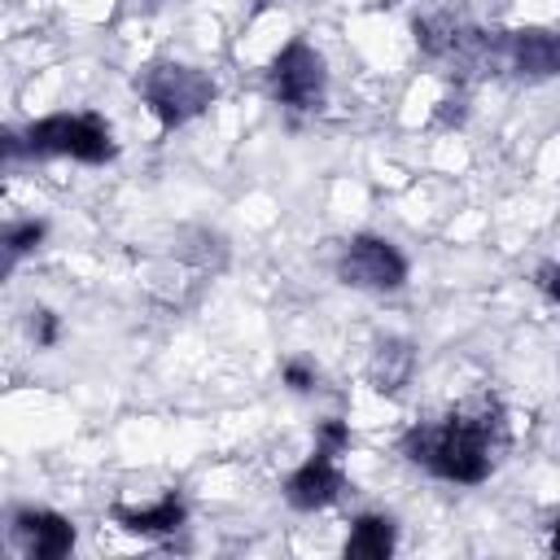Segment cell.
Returning <instances> with one entry per match:
<instances>
[{
	"instance_id": "17",
	"label": "cell",
	"mask_w": 560,
	"mask_h": 560,
	"mask_svg": "<svg viewBox=\"0 0 560 560\" xmlns=\"http://www.w3.org/2000/svg\"><path fill=\"white\" fill-rule=\"evenodd\" d=\"M538 284H542V293H547V298H556V302H560V267H551V262H547V267H538Z\"/></svg>"
},
{
	"instance_id": "5",
	"label": "cell",
	"mask_w": 560,
	"mask_h": 560,
	"mask_svg": "<svg viewBox=\"0 0 560 560\" xmlns=\"http://www.w3.org/2000/svg\"><path fill=\"white\" fill-rule=\"evenodd\" d=\"M271 92L293 109H315L324 101V61L311 44L293 39L271 61Z\"/></svg>"
},
{
	"instance_id": "18",
	"label": "cell",
	"mask_w": 560,
	"mask_h": 560,
	"mask_svg": "<svg viewBox=\"0 0 560 560\" xmlns=\"http://www.w3.org/2000/svg\"><path fill=\"white\" fill-rule=\"evenodd\" d=\"M551 551L560 556V521H556V529H551Z\"/></svg>"
},
{
	"instance_id": "11",
	"label": "cell",
	"mask_w": 560,
	"mask_h": 560,
	"mask_svg": "<svg viewBox=\"0 0 560 560\" xmlns=\"http://www.w3.org/2000/svg\"><path fill=\"white\" fill-rule=\"evenodd\" d=\"M394 551V521L389 516H359L346 542L350 560H385Z\"/></svg>"
},
{
	"instance_id": "2",
	"label": "cell",
	"mask_w": 560,
	"mask_h": 560,
	"mask_svg": "<svg viewBox=\"0 0 560 560\" xmlns=\"http://www.w3.org/2000/svg\"><path fill=\"white\" fill-rule=\"evenodd\" d=\"M149 109L158 114L162 127H179L188 118H197L210 101H214V83L192 70V66H179V61H166V66H149L144 83H140Z\"/></svg>"
},
{
	"instance_id": "10",
	"label": "cell",
	"mask_w": 560,
	"mask_h": 560,
	"mask_svg": "<svg viewBox=\"0 0 560 560\" xmlns=\"http://www.w3.org/2000/svg\"><path fill=\"white\" fill-rule=\"evenodd\" d=\"M411 363H416V354H411L407 341H381L376 354H372V385L381 394H398L411 376Z\"/></svg>"
},
{
	"instance_id": "1",
	"label": "cell",
	"mask_w": 560,
	"mask_h": 560,
	"mask_svg": "<svg viewBox=\"0 0 560 560\" xmlns=\"http://www.w3.org/2000/svg\"><path fill=\"white\" fill-rule=\"evenodd\" d=\"M503 438V420L494 402H481L477 411H451L442 424H420L402 438V451L411 464H424L429 472L446 481H481L494 464V446Z\"/></svg>"
},
{
	"instance_id": "16",
	"label": "cell",
	"mask_w": 560,
	"mask_h": 560,
	"mask_svg": "<svg viewBox=\"0 0 560 560\" xmlns=\"http://www.w3.org/2000/svg\"><path fill=\"white\" fill-rule=\"evenodd\" d=\"M284 381L302 394V389H311V385H315V372H311L306 363H284Z\"/></svg>"
},
{
	"instance_id": "9",
	"label": "cell",
	"mask_w": 560,
	"mask_h": 560,
	"mask_svg": "<svg viewBox=\"0 0 560 560\" xmlns=\"http://www.w3.org/2000/svg\"><path fill=\"white\" fill-rule=\"evenodd\" d=\"M114 521L122 525V529H131V534H175L179 525H184V503L175 499V494H166L162 503H153V508H114Z\"/></svg>"
},
{
	"instance_id": "14",
	"label": "cell",
	"mask_w": 560,
	"mask_h": 560,
	"mask_svg": "<svg viewBox=\"0 0 560 560\" xmlns=\"http://www.w3.org/2000/svg\"><path fill=\"white\" fill-rule=\"evenodd\" d=\"M346 446H350V429H346L341 420H324V429H319V451L341 455Z\"/></svg>"
},
{
	"instance_id": "4",
	"label": "cell",
	"mask_w": 560,
	"mask_h": 560,
	"mask_svg": "<svg viewBox=\"0 0 560 560\" xmlns=\"http://www.w3.org/2000/svg\"><path fill=\"white\" fill-rule=\"evenodd\" d=\"M337 276L346 284H354V289L385 293V289H398L407 280V258L381 236H354L350 249L337 262Z\"/></svg>"
},
{
	"instance_id": "6",
	"label": "cell",
	"mask_w": 560,
	"mask_h": 560,
	"mask_svg": "<svg viewBox=\"0 0 560 560\" xmlns=\"http://www.w3.org/2000/svg\"><path fill=\"white\" fill-rule=\"evenodd\" d=\"M341 494V472L332 464L328 451H315L284 486V499L298 508V512H315V508H328L332 499Z\"/></svg>"
},
{
	"instance_id": "15",
	"label": "cell",
	"mask_w": 560,
	"mask_h": 560,
	"mask_svg": "<svg viewBox=\"0 0 560 560\" xmlns=\"http://www.w3.org/2000/svg\"><path fill=\"white\" fill-rule=\"evenodd\" d=\"M31 337H35V346H52L57 341V315L52 311H35L31 315Z\"/></svg>"
},
{
	"instance_id": "13",
	"label": "cell",
	"mask_w": 560,
	"mask_h": 560,
	"mask_svg": "<svg viewBox=\"0 0 560 560\" xmlns=\"http://www.w3.org/2000/svg\"><path fill=\"white\" fill-rule=\"evenodd\" d=\"M39 241H44V223H39V219H26V223H18V228L4 232V249H9V258L31 254Z\"/></svg>"
},
{
	"instance_id": "8",
	"label": "cell",
	"mask_w": 560,
	"mask_h": 560,
	"mask_svg": "<svg viewBox=\"0 0 560 560\" xmlns=\"http://www.w3.org/2000/svg\"><path fill=\"white\" fill-rule=\"evenodd\" d=\"M508 61L525 79H551V74H560V35L538 31V26L512 31L508 35Z\"/></svg>"
},
{
	"instance_id": "3",
	"label": "cell",
	"mask_w": 560,
	"mask_h": 560,
	"mask_svg": "<svg viewBox=\"0 0 560 560\" xmlns=\"http://www.w3.org/2000/svg\"><path fill=\"white\" fill-rule=\"evenodd\" d=\"M26 149L31 153H66V158H79V162H105V158H114L109 127L101 118H92V114H52V118H39L26 131Z\"/></svg>"
},
{
	"instance_id": "7",
	"label": "cell",
	"mask_w": 560,
	"mask_h": 560,
	"mask_svg": "<svg viewBox=\"0 0 560 560\" xmlns=\"http://www.w3.org/2000/svg\"><path fill=\"white\" fill-rule=\"evenodd\" d=\"M13 534L26 542V556L35 560H61L70 547H74V525L57 512H44V508H26L13 516Z\"/></svg>"
},
{
	"instance_id": "12",
	"label": "cell",
	"mask_w": 560,
	"mask_h": 560,
	"mask_svg": "<svg viewBox=\"0 0 560 560\" xmlns=\"http://www.w3.org/2000/svg\"><path fill=\"white\" fill-rule=\"evenodd\" d=\"M416 39H420L429 52H451V48L459 44L451 18H424V22H416Z\"/></svg>"
}]
</instances>
